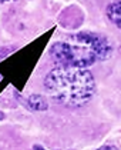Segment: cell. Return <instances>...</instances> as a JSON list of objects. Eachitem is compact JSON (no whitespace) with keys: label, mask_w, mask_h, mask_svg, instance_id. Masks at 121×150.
<instances>
[{"label":"cell","mask_w":121,"mask_h":150,"mask_svg":"<svg viewBox=\"0 0 121 150\" xmlns=\"http://www.w3.org/2000/svg\"><path fill=\"white\" fill-rule=\"evenodd\" d=\"M0 1H3V3H4V1H7V0H0Z\"/></svg>","instance_id":"7"},{"label":"cell","mask_w":121,"mask_h":150,"mask_svg":"<svg viewBox=\"0 0 121 150\" xmlns=\"http://www.w3.org/2000/svg\"><path fill=\"white\" fill-rule=\"evenodd\" d=\"M33 149H44L42 144H33Z\"/></svg>","instance_id":"6"},{"label":"cell","mask_w":121,"mask_h":150,"mask_svg":"<svg viewBox=\"0 0 121 150\" xmlns=\"http://www.w3.org/2000/svg\"><path fill=\"white\" fill-rule=\"evenodd\" d=\"M107 17L110 19V22L113 24H115L121 30V0H114L106 9Z\"/></svg>","instance_id":"3"},{"label":"cell","mask_w":121,"mask_h":150,"mask_svg":"<svg viewBox=\"0 0 121 150\" xmlns=\"http://www.w3.org/2000/svg\"><path fill=\"white\" fill-rule=\"evenodd\" d=\"M14 1H17V0H14Z\"/></svg>","instance_id":"8"},{"label":"cell","mask_w":121,"mask_h":150,"mask_svg":"<svg viewBox=\"0 0 121 150\" xmlns=\"http://www.w3.org/2000/svg\"><path fill=\"white\" fill-rule=\"evenodd\" d=\"M44 89L50 99L66 107H84L96 94L93 73L83 67L57 66L44 77Z\"/></svg>","instance_id":"2"},{"label":"cell","mask_w":121,"mask_h":150,"mask_svg":"<svg viewBox=\"0 0 121 150\" xmlns=\"http://www.w3.org/2000/svg\"><path fill=\"white\" fill-rule=\"evenodd\" d=\"M26 104L29 109H32L34 112H44L49 109V103L46 100V97L42 96V94H32L27 97L26 100Z\"/></svg>","instance_id":"4"},{"label":"cell","mask_w":121,"mask_h":150,"mask_svg":"<svg viewBox=\"0 0 121 150\" xmlns=\"http://www.w3.org/2000/svg\"><path fill=\"white\" fill-rule=\"evenodd\" d=\"M113 54V43L94 32H77L64 36L50 46V56L58 66L87 69Z\"/></svg>","instance_id":"1"},{"label":"cell","mask_w":121,"mask_h":150,"mask_svg":"<svg viewBox=\"0 0 121 150\" xmlns=\"http://www.w3.org/2000/svg\"><path fill=\"white\" fill-rule=\"evenodd\" d=\"M100 149H117V146H115V144H104V146H101V147H100Z\"/></svg>","instance_id":"5"}]
</instances>
